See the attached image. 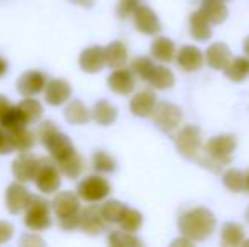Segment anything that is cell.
Wrapping results in <instances>:
<instances>
[{"mask_svg": "<svg viewBox=\"0 0 249 247\" xmlns=\"http://www.w3.org/2000/svg\"><path fill=\"white\" fill-rule=\"evenodd\" d=\"M59 220V227L65 229V231H75L80 227V214L73 215V217H66V218H58Z\"/></svg>", "mask_w": 249, "mask_h": 247, "instance_id": "41", "label": "cell"}, {"mask_svg": "<svg viewBox=\"0 0 249 247\" xmlns=\"http://www.w3.org/2000/svg\"><path fill=\"white\" fill-rule=\"evenodd\" d=\"M173 43L166 37H160L153 43V48H151V53L156 60L160 61H170L173 58Z\"/></svg>", "mask_w": 249, "mask_h": 247, "instance_id": "28", "label": "cell"}, {"mask_svg": "<svg viewBox=\"0 0 249 247\" xmlns=\"http://www.w3.org/2000/svg\"><path fill=\"white\" fill-rule=\"evenodd\" d=\"M249 75V61L244 58H236L227 66V76L232 80H243Z\"/></svg>", "mask_w": 249, "mask_h": 247, "instance_id": "31", "label": "cell"}, {"mask_svg": "<svg viewBox=\"0 0 249 247\" xmlns=\"http://www.w3.org/2000/svg\"><path fill=\"white\" fill-rule=\"evenodd\" d=\"M36 186L41 193H54L59 188L61 178H59V168L54 163V159L50 158H41L39 159V168L36 173Z\"/></svg>", "mask_w": 249, "mask_h": 247, "instance_id": "4", "label": "cell"}, {"mask_svg": "<svg viewBox=\"0 0 249 247\" xmlns=\"http://www.w3.org/2000/svg\"><path fill=\"white\" fill-rule=\"evenodd\" d=\"M132 71L142 80H149L154 73V65L153 61L148 60V58H138V60L132 61Z\"/></svg>", "mask_w": 249, "mask_h": 247, "instance_id": "33", "label": "cell"}, {"mask_svg": "<svg viewBox=\"0 0 249 247\" xmlns=\"http://www.w3.org/2000/svg\"><path fill=\"white\" fill-rule=\"evenodd\" d=\"M10 151H14V146L10 142L9 132L0 125V154H9Z\"/></svg>", "mask_w": 249, "mask_h": 247, "instance_id": "40", "label": "cell"}, {"mask_svg": "<svg viewBox=\"0 0 249 247\" xmlns=\"http://www.w3.org/2000/svg\"><path fill=\"white\" fill-rule=\"evenodd\" d=\"M138 0H121L117 7V12L121 17H127L129 14H134V10L138 9Z\"/></svg>", "mask_w": 249, "mask_h": 247, "instance_id": "39", "label": "cell"}, {"mask_svg": "<svg viewBox=\"0 0 249 247\" xmlns=\"http://www.w3.org/2000/svg\"><path fill=\"white\" fill-rule=\"evenodd\" d=\"M46 85L48 82L44 73L31 69V71H26L24 75L19 76V80H17V92L22 97H34L39 92H43L46 88Z\"/></svg>", "mask_w": 249, "mask_h": 247, "instance_id": "8", "label": "cell"}, {"mask_svg": "<svg viewBox=\"0 0 249 247\" xmlns=\"http://www.w3.org/2000/svg\"><path fill=\"white\" fill-rule=\"evenodd\" d=\"M180 229L183 231L185 235L195 239H203L209 235L213 229V217L207 210H194L183 215L180 220Z\"/></svg>", "mask_w": 249, "mask_h": 247, "instance_id": "2", "label": "cell"}, {"mask_svg": "<svg viewBox=\"0 0 249 247\" xmlns=\"http://www.w3.org/2000/svg\"><path fill=\"white\" fill-rule=\"evenodd\" d=\"M78 193H71V191H61L53 198V210H54L58 218L73 217V215L80 214V201Z\"/></svg>", "mask_w": 249, "mask_h": 247, "instance_id": "9", "label": "cell"}, {"mask_svg": "<svg viewBox=\"0 0 249 247\" xmlns=\"http://www.w3.org/2000/svg\"><path fill=\"white\" fill-rule=\"evenodd\" d=\"M78 197L85 201H100L110 193V185L102 176H87L78 185Z\"/></svg>", "mask_w": 249, "mask_h": 247, "instance_id": "5", "label": "cell"}, {"mask_svg": "<svg viewBox=\"0 0 249 247\" xmlns=\"http://www.w3.org/2000/svg\"><path fill=\"white\" fill-rule=\"evenodd\" d=\"M20 244L22 246H44V241H41L37 235H26V237L20 239Z\"/></svg>", "mask_w": 249, "mask_h": 247, "instance_id": "43", "label": "cell"}, {"mask_svg": "<svg viewBox=\"0 0 249 247\" xmlns=\"http://www.w3.org/2000/svg\"><path fill=\"white\" fill-rule=\"evenodd\" d=\"M9 107H10L9 100H7L3 95H0V119H2V115H3V114H5L7 110H9Z\"/></svg>", "mask_w": 249, "mask_h": 247, "instance_id": "44", "label": "cell"}, {"mask_svg": "<svg viewBox=\"0 0 249 247\" xmlns=\"http://www.w3.org/2000/svg\"><path fill=\"white\" fill-rule=\"evenodd\" d=\"M149 82L156 88H168V86L173 85V75L166 68H154V73L149 78Z\"/></svg>", "mask_w": 249, "mask_h": 247, "instance_id": "34", "label": "cell"}, {"mask_svg": "<svg viewBox=\"0 0 249 247\" xmlns=\"http://www.w3.org/2000/svg\"><path fill=\"white\" fill-rule=\"evenodd\" d=\"M105 61L110 68L117 69V68H122L127 61V51H125L124 44L115 41V43L108 44L105 48Z\"/></svg>", "mask_w": 249, "mask_h": 247, "instance_id": "21", "label": "cell"}, {"mask_svg": "<svg viewBox=\"0 0 249 247\" xmlns=\"http://www.w3.org/2000/svg\"><path fill=\"white\" fill-rule=\"evenodd\" d=\"M50 208H51V205L48 203L44 198L34 197L33 195L26 212H24V224H26V227L36 232L46 231L51 225Z\"/></svg>", "mask_w": 249, "mask_h": 247, "instance_id": "3", "label": "cell"}, {"mask_svg": "<svg viewBox=\"0 0 249 247\" xmlns=\"http://www.w3.org/2000/svg\"><path fill=\"white\" fill-rule=\"evenodd\" d=\"M93 168L100 173H110L115 169V161L104 151H97L93 154Z\"/></svg>", "mask_w": 249, "mask_h": 247, "instance_id": "35", "label": "cell"}, {"mask_svg": "<svg viewBox=\"0 0 249 247\" xmlns=\"http://www.w3.org/2000/svg\"><path fill=\"white\" fill-rule=\"evenodd\" d=\"M198 144H200V137H198V131L194 127L185 129L183 132L178 137V148L183 151V154L187 156H195L198 151Z\"/></svg>", "mask_w": 249, "mask_h": 247, "instance_id": "22", "label": "cell"}, {"mask_svg": "<svg viewBox=\"0 0 249 247\" xmlns=\"http://www.w3.org/2000/svg\"><path fill=\"white\" fill-rule=\"evenodd\" d=\"M134 22L136 27L144 34H156L160 31V22H158L154 12L144 5H139L134 10Z\"/></svg>", "mask_w": 249, "mask_h": 247, "instance_id": "15", "label": "cell"}, {"mask_svg": "<svg viewBox=\"0 0 249 247\" xmlns=\"http://www.w3.org/2000/svg\"><path fill=\"white\" fill-rule=\"evenodd\" d=\"M9 137L10 142L14 146V151H29L34 146V134L26 127H17V129H10Z\"/></svg>", "mask_w": 249, "mask_h": 247, "instance_id": "18", "label": "cell"}, {"mask_svg": "<svg viewBox=\"0 0 249 247\" xmlns=\"http://www.w3.org/2000/svg\"><path fill=\"white\" fill-rule=\"evenodd\" d=\"M192 34L197 39H207L210 36L209 20L205 19V16L202 12H197L192 16Z\"/></svg>", "mask_w": 249, "mask_h": 247, "instance_id": "30", "label": "cell"}, {"mask_svg": "<svg viewBox=\"0 0 249 247\" xmlns=\"http://www.w3.org/2000/svg\"><path fill=\"white\" fill-rule=\"evenodd\" d=\"M241 235H243V231H241L239 225H234V224H229L226 229H224V241L231 237V241L227 244H237L241 241Z\"/></svg>", "mask_w": 249, "mask_h": 247, "instance_id": "38", "label": "cell"}, {"mask_svg": "<svg viewBox=\"0 0 249 247\" xmlns=\"http://www.w3.org/2000/svg\"><path fill=\"white\" fill-rule=\"evenodd\" d=\"M178 63L183 66L185 69L192 71V69H198L202 65V53L197 48H183L178 54Z\"/></svg>", "mask_w": 249, "mask_h": 247, "instance_id": "27", "label": "cell"}, {"mask_svg": "<svg viewBox=\"0 0 249 247\" xmlns=\"http://www.w3.org/2000/svg\"><path fill=\"white\" fill-rule=\"evenodd\" d=\"M44 95H46V102L50 105H63L71 97V86H70V83L66 80H51V82H48L46 88H44Z\"/></svg>", "mask_w": 249, "mask_h": 247, "instance_id": "11", "label": "cell"}, {"mask_svg": "<svg viewBox=\"0 0 249 247\" xmlns=\"http://www.w3.org/2000/svg\"><path fill=\"white\" fill-rule=\"evenodd\" d=\"M141 224H142L141 214L136 210H131V208H125L124 215H122V218H121L122 229L127 232H136L139 227H141Z\"/></svg>", "mask_w": 249, "mask_h": 247, "instance_id": "32", "label": "cell"}, {"mask_svg": "<svg viewBox=\"0 0 249 247\" xmlns=\"http://www.w3.org/2000/svg\"><path fill=\"white\" fill-rule=\"evenodd\" d=\"M37 168H39V159L29 151H20V154L12 163V173L20 183L33 181L36 178Z\"/></svg>", "mask_w": 249, "mask_h": 247, "instance_id": "6", "label": "cell"}, {"mask_svg": "<svg viewBox=\"0 0 249 247\" xmlns=\"http://www.w3.org/2000/svg\"><path fill=\"white\" fill-rule=\"evenodd\" d=\"M108 242L112 246H141V242L134 237L132 234H125V232H112Z\"/></svg>", "mask_w": 249, "mask_h": 247, "instance_id": "36", "label": "cell"}, {"mask_svg": "<svg viewBox=\"0 0 249 247\" xmlns=\"http://www.w3.org/2000/svg\"><path fill=\"white\" fill-rule=\"evenodd\" d=\"M70 2H73V3H75V5L87 7V9H90V7L93 5V0H70Z\"/></svg>", "mask_w": 249, "mask_h": 247, "instance_id": "45", "label": "cell"}, {"mask_svg": "<svg viewBox=\"0 0 249 247\" xmlns=\"http://www.w3.org/2000/svg\"><path fill=\"white\" fill-rule=\"evenodd\" d=\"M231 60L229 49L224 44H213L209 51H207V61L213 68H226L227 63Z\"/></svg>", "mask_w": 249, "mask_h": 247, "instance_id": "26", "label": "cell"}, {"mask_svg": "<svg viewBox=\"0 0 249 247\" xmlns=\"http://www.w3.org/2000/svg\"><path fill=\"white\" fill-rule=\"evenodd\" d=\"M37 137H39V141L43 142V146L48 149V152L56 163L75 152V148H73L70 137L63 134V132H59L56 124L51 122V120H44L37 127Z\"/></svg>", "mask_w": 249, "mask_h": 247, "instance_id": "1", "label": "cell"}, {"mask_svg": "<svg viewBox=\"0 0 249 247\" xmlns=\"http://www.w3.org/2000/svg\"><path fill=\"white\" fill-rule=\"evenodd\" d=\"M244 48H246V53L249 54V39L246 41V46H244Z\"/></svg>", "mask_w": 249, "mask_h": 247, "instance_id": "47", "label": "cell"}, {"mask_svg": "<svg viewBox=\"0 0 249 247\" xmlns=\"http://www.w3.org/2000/svg\"><path fill=\"white\" fill-rule=\"evenodd\" d=\"M80 220H82L80 222V227L90 235L100 234L105 229V222H107L104 218V215H102L100 207H95V205L80 210Z\"/></svg>", "mask_w": 249, "mask_h": 247, "instance_id": "10", "label": "cell"}, {"mask_svg": "<svg viewBox=\"0 0 249 247\" xmlns=\"http://www.w3.org/2000/svg\"><path fill=\"white\" fill-rule=\"evenodd\" d=\"M125 205L124 203H121V201H115V200H112V201H107L105 205H102L100 207V210H102V215H104V218L107 222H121V218H122V215H124V212H125Z\"/></svg>", "mask_w": 249, "mask_h": 247, "instance_id": "29", "label": "cell"}, {"mask_svg": "<svg viewBox=\"0 0 249 247\" xmlns=\"http://www.w3.org/2000/svg\"><path fill=\"white\" fill-rule=\"evenodd\" d=\"M92 117L95 119V122H99L100 125H110L117 117V110L114 105L107 102V100H100L95 103L92 110Z\"/></svg>", "mask_w": 249, "mask_h": 247, "instance_id": "23", "label": "cell"}, {"mask_svg": "<svg viewBox=\"0 0 249 247\" xmlns=\"http://www.w3.org/2000/svg\"><path fill=\"white\" fill-rule=\"evenodd\" d=\"M56 165H58L59 171H61L63 175L68 176V178H71V180L78 178V176L82 175V171H83V158L76 151L73 152V154H70L68 158L58 161Z\"/></svg>", "mask_w": 249, "mask_h": 247, "instance_id": "19", "label": "cell"}, {"mask_svg": "<svg viewBox=\"0 0 249 247\" xmlns=\"http://www.w3.org/2000/svg\"><path fill=\"white\" fill-rule=\"evenodd\" d=\"M12 234H14V227H12V225H10L9 222L0 220V244L10 241Z\"/></svg>", "mask_w": 249, "mask_h": 247, "instance_id": "42", "label": "cell"}, {"mask_svg": "<svg viewBox=\"0 0 249 247\" xmlns=\"http://www.w3.org/2000/svg\"><path fill=\"white\" fill-rule=\"evenodd\" d=\"M224 180H226V185L229 186L231 190L239 191L246 186V178H244L241 171H234V169H231V171L224 176Z\"/></svg>", "mask_w": 249, "mask_h": 247, "instance_id": "37", "label": "cell"}, {"mask_svg": "<svg viewBox=\"0 0 249 247\" xmlns=\"http://www.w3.org/2000/svg\"><path fill=\"white\" fill-rule=\"evenodd\" d=\"M248 217H249V214H248Z\"/></svg>", "mask_w": 249, "mask_h": 247, "instance_id": "49", "label": "cell"}, {"mask_svg": "<svg viewBox=\"0 0 249 247\" xmlns=\"http://www.w3.org/2000/svg\"><path fill=\"white\" fill-rule=\"evenodd\" d=\"M17 107L20 109V112H22L24 119L27 120V124L37 122L43 117V105L36 99H24L22 102L17 103Z\"/></svg>", "mask_w": 249, "mask_h": 247, "instance_id": "25", "label": "cell"}, {"mask_svg": "<svg viewBox=\"0 0 249 247\" xmlns=\"http://www.w3.org/2000/svg\"><path fill=\"white\" fill-rule=\"evenodd\" d=\"M31 198H33V195H31V191L27 190L22 183L20 181L12 183V185L7 186V191H5L7 210H9L12 215H17V214H20V212H26Z\"/></svg>", "mask_w": 249, "mask_h": 247, "instance_id": "7", "label": "cell"}, {"mask_svg": "<svg viewBox=\"0 0 249 247\" xmlns=\"http://www.w3.org/2000/svg\"><path fill=\"white\" fill-rule=\"evenodd\" d=\"M246 188H248V190H249V176H248V178H246Z\"/></svg>", "mask_w": 249, "mask_h": 247, "instance_id": "48", "label": "cell"}, {"mask_svg": "<svg viewBox=\"0 0 249 247\" xmlns=\"http://www.w3.org/2000/svg\"><path fill=\"white\" fill-rule=\"evenodd\" d=\"M108 86L112 92L121 93V95H127L134 88V76L129 69L117 68L110 76H108Z\"/></svg>", "mask_w": 249, "mask_h": 247, "instance_id": "13", "label": "cell"}, {"mask_svg": "<svg viewBox=\"0 0 249 247\" xmlns=\"http://www.w3.org/2000/svg\"><path fill=\"white\" fill-rule=\"evenodd\" d=\"M234 148H236V141H234V137H229V135H226V137H213L207 144L209 154L220 159V161H227V158H229L231 151Z\"/></svg>", "mask_w": 249, "mask_h": 247, "instance_id": "16", "label": "cell"}, {"mask_svg": "<svg viewBox=\"0 0 249 247\" xmlns=\"http://www.w3.org/2000/svg\"><path fill=\"white\" fill-rule=\"evenodd\" d=\"M154 99L156 97L151 92H141L131 100V110L132 114L139 117H146L151 112H154Z\"/></svg>", "mask_w": 249, "mask_h": 247, "instance_id": "20", "label": "cell"}, {"mask_svg": "<svg viewBox=\"0 0 249 247\" xmlns=\"http://www.w3.org/2000/svg\"><path fill=\"white\" fill-rule=\"evenodd\" d=\"M181 114L177 107L170 105V103H161L158 105V109L154 110V120L160 125L163 131H170V129L177 127V124L180 122Z\"/></svg>", "mask_w": 249, "mask_h": 247, "instance_id": "14", "label": "cell"}, {"mask_svg": "<svg viewBox=\"0 0 249 247\" xmlns=\"http://www.w3.org/2000/svg\"><path fill=\"white\" fill-rule=\"evenodd\" d=\"M65 119L75 125L87 124L90 120V110L87 109L82 100H71L65 109Z\"/></svg>", "mask_w": 249, "mask_h": 247, "instance_id": "17", "label": "cell"}, {"mask_svg": "<svg viewBox=\"0 0 249 247\" xmlns=\"http://www.w3.org/2000/svg\"><path fill=\"white\" fill-rule=\"evenodd\" d=\"M200 12L205 16V19L209 22H222L226 19V7L224 3H220V0H203V5Z\"/></svg>", "mask_w": 249, "mask_h": 247, "instance_id": "24", "label": "cell"}, {"mask_svg": "<svg viewBox=\"0 0 249 247\" xmlns=\"http://www.w3.org/2000/svg\"><path fill=\"white\" fill-rule=\"evenodd\" d=\"M7 71V61L3 58H0V76H3Z\"/></svg>", "mask_w": 249, "mask_h": 247, "instance_id": "46", "label": "cell"}, {"mask_svg": "<svg viewBox=\"0 0 249 247\" xmlns=\"http://www.w3.org/2000/svg\"><path fill=\"white\" fill-rule=\"evenodd\" d=\"M107 65L105 61V49L99 46L87 48L82 54H80V68L85 73H97Z\"/></svg>", "mask_w": 249, "mask_h": 247, "instance_id": "12", "label": "cell"}]
</instances>
